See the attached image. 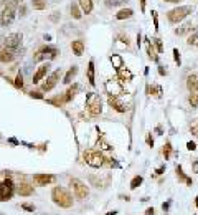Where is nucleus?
<instances>
[{
  "mask_svg": "<svg viewBox=\"0 0 198 215\" xmlns=\"http://www.w3.org/2000/svg\"><path fill=\"white\" fill-rule=\"evenodd\" d=\"M190 132H192L193 136H196V137H198V119H196V121H193V123L190 124Z\"/></svg>",
  "mask_w": 198,
  "mask_h": 215,
  "instance_id": "79ce46f5",
  "label": "nucleus"
},
{
  "mask_svg": "<svg viewBox=\"0 0 198 215\" xmlns=\"http://www.w3.org/2000/svg\"><path fill=\"white\" fill-rule=\"evenodd\" d=\"M173 60H175V63L178 66L182 65V56H180V51H178V48H173Z\"/></svg>",
  "mask_w": 198,
  "mask_h": 215,
  "instance_id": "a19ab883",
  "label": "nucleus"
},
{
  "mask_svg": "<svg viewBox=\"0 0 198 215\" xmlns=\"http://www.w3.org/2000/svg\"><path fill=\"white\" fill-rule=\"evenodd\" d=\"M155 132H157L158 136H162V134H163V132H162V126H160V124H158V126L155 127Z\"/></svg>",
  "mask_w": 198,
  "mask_h": 215,
  "instance_id": "6e6d98bb",
  "label": "nucleus"
},
{
  "mask_svg": "<svg viewBox=\"0 0 198 215\" xmlns=\"http://www.w3.org/2000/svg\"><path fill=\"white\" fill-rule=\"evenodd\" d=\"M141 10L145 12V0H141Z\"/></svg>",
  "mask_w": 198,
  "mask_h": 215,
  "instance_id": "4d7b16f0",
  "label": "nucleus"
},
{
  "mask_svg": "<svg viewBox=\"0 0 198 215\" xmlns=\"http://www.w3.org/2000/svg\"><path fill=\"white\" fill-rule=\"evenodd\" d=\"M78 89H79V84H78V83H74L73 86H70V88H68V91L63 94V98H65V103H70L71 99H73V98L76 96Z\"/></svg>",
  "mask_w": 198,
  "mask_h": 215,
  "instance_id": "412c9836",
  "label": "nucleus"
},
{
  "mask_svg": "<svg viewBox=\"0 0 198 215\" xmlns=\"http://www.w3.org/2000/svg\"><path fill=\"white\" fill-rule=\"evenodd\" d=\"M20 207H22L23 210H27V212H35V205H33V204L23 202V204H20Z\"/></svg>",
  "mask_w": 198,
  "mask_h": 215,
  "instance_id": "37998d69",
  "label": "nucleus"
},
{
  "mask_svg": "<svg viewBox=\"0 0 198 215\" xmlns=\"http://www.w3.org/2000/svg\"><path fill=\"white\" fill-rule=\"evenodd\" d=\"M187 88L188 91H198V73H192L187 78Z\"/></svg>",
  "mask_w": 198,
  "mask_h": 215,
  "instance_id": "6ab92c4d",
  "label": "nucleus"
},
{
  "mask_svg": "<svg viewBox=\"0 0 198 215\" xmlns=\"http://www.w3.org/2000/svg\"><path fill=\"white\" fill-rule=\"evenodd\" d=\"M163 2H168V3H180L183 0H163Z\"/></svg>",
  "mask_w": 198,
  "mask_h": 215,
  "instance_id": "13d9d810",
  "label": "nucleus"
},
{
  "mask_svg": "<svg viewBox=\"0 0 198 215\" xmlns=\"http://www.w3.org/2000/svg\"><path fill=\"white\" fill-rule=\"evenodd\" d=\"M106 215H117V210H112V212H107Z\"/></svg>",
  "mask_w": 198,
  "mask_h": 215,
  "instance_id": "bf43d9fd",
  "label": "nucleus"
},
{
  "mask_svg": "<svg viewBox=\"0 0 198 215\" xmlns=\"http://www.w3.org/2000/svg\"><path fill=\"white\" fill-rule=\"evenodd\" d=\"M170 204H172L170 200H168V202H163V204H162V210H163V212H167V210H168V207H170Z\"/></svg>",
  "mask_w": 198,
  "mask_h": 215,
  "instance_id": "3c124183",
  "label": "nucleus"
},
{
  "mask_svg": "<svg viewBox=\"0 0 198 215\" xmlns=\"http://www.w3.org/2000/svg\"><path fill=\"white\" fill-rule=\"evenodd\" d=\"M17 192L18 195H22V197H30V195H33V185H30L28 182H22L20 185L17 187Z\"/></svg>",
  "mask_w": 198,
  "mask_h": 215,
  "instance_id": "f3484780",
  "label": "nucleus"
},
{
  "mask_svg": "<svg viewBox=\"0 0 198 215\" xmlns=\"http://www.w3.org/2000/svg\"><path fill=\"white\" fill-rule=\"evenodd\" d=\"M132 78H134L132 71H130V70H127L125 66H122L120 70H117V80H119L122 84H124V83H129V81L132 80Z\"/></svg>",
  "mask_w": 198,
  "mask_h": 215,
  "instance_id": "dca6fc26",
  "label": "nucleus"
},
{
  "mask_svg": "<svg viewBox=\"0 0 198 215\" xmlns=\"http://www.w3.org/2000/svg\"><path fill=\"white\" fill-rule=\"evenodd\" d=\"M152 43H154V46L157 48L158 53H163V45H162V40H160V38H154Z\"/></svg>",
  "mask_w": 198,
  "mask_h": 215,
  "instance_id": "ea45409f",
  "label": "nucleus"
},
{
  "mask_svg": "<svg viewBox=\"0 0 198 215\" xmlns=\"http://www.w3.org/2000/svg\"><path fill=\"white\" fill-rule=\"evenodd\" d=\"M132 15H134L132 8H120V10L116 13V18H117V20H125V18H130Z\"/></svg>",
  "mask_w": 198,
  "mask_h": 215,
  "instance_id": "a878e982",
  "label": "nucleus"
},
{
  "mask_svg": "<svg viewBox=\"0 0 198 215\" xmlns=\"http://www.w3.org/2000/svg\"><path fill=\"white\" fill-rule=\"evenodd\" d=\"M86 109H88V113L93 118L99 116L103 113V99H101L98 93H89L86 96Z\"/></svg>",
  "mask_w": 198,
  "mask_h": 215,
  "instance_id": "20e7f679",
  "label": "nucleus"
},
{
  "mask_svg": "<svg viewBox=\"0 0 198 215\" xmlns=\"http://www.w3.org/2000/svg\"><path fill=\"white\" fill-rule=\"evenodd\" d=\"M46 5H48L46 0H33L32 2V7L35 8V10H45Z\"/></svg>",
  "mask_w": 198,
  "mask_h": 215,
  "instance_id": "7c9ffc66",
  "label": "nucleus"
},
{
  "mask_svg": "<svg viewBox=\"0 0 198 215\" xmlns=\"http://www.w3.org/2000/svg\"><path fill=\"white\" fill-rule=\"evenodd\" d=\"M18 56V50H13V48H5V46H2L0 48V61L2 63H12L13 60H15Z\"/></svg>",
  "mask_w": 198,
  "mask_h": 215,
  "instance_id": "9b49d317",
  "label": "nucleus"
},
{
  "mask_svg": "<svg viewBox=\"0 0 198 215\" xmlns=\"http://www.w3.org/2000/svg\"><path fill=\"white\" fill-rule=\"evenodd\" d=\"M51 199L56 205H60L63 209L73 207V195H71L65 187H55L51 190Z\"/></svg>",
  "mask_w": 198,
  "mask_h": 215,
  "instance_id": "f03ea898",
  "label": "nucleus"
},
{
  "mask_svg": "<svg viewBox=\"0 0 198 215\" xmlns=\"http://www.w3.org/2000/svg\"><path fill=\"white\" fill-rule=\"evenodd\" d=\"M145 215H157V213H155V209H154V207H149V209L145 210Z\"/></svg>",
  "mask_w": 198,
  "mask_h": 215,
  "instance_id": "8fccbe9b",
  "label": "nucleus"
},
{
  "mask_svg": "<svg viewBox=\"0 0 198 215\" xmlns=\"http://www.w3.org/2000/svg\"><path fill=\"white\" fill-rule=\"evenodd\" d=\"M48 71H50V61H45L41 66H38V70L35 71V75H33V84H38L41 80H45V76L48 75Z\"/></svg>",
  "mask_w": 198,
  "mask_h": 215,
  "instance_id": "ddd939ff",
  "label": "nucleus"
},
{
  "mask_svg": "<svg viewBox=\"0 0 198 215\" xmlns=\"http://www.w3.org/2000/svg\"><path fill=\"white\" fill-rule=\"evenodd\" d=\"M158 73H160L162 76H163V75H167V71L163 70V66H162V65H158Z\"/></svg>",
  "mask_w": 198,
  "mask_h": 215,
  "instance_id": "5fc2aeb1",
  "label": "nucleus"
},
{
  "mask_svg": "<svg viewBox=\"0 0 198 215\" xmlns=\"http://www.w3.org/2000/svg\"><path fill=\"white\" fill-rule=\"evenodd\" d=\"M122 83H120L119 80H109L107 83H106V89H107L109 94H112V96H119L120 93H122Z\"/></svg>",
  "mask_w": 198,
  "mask_h": 215,
  "instance_id": "4468645a",
  "label": "nucleus"
},
{
  "mask_svg": "<svg viewBox=\"0 0 198 215\" xmlns=\"http://www.w3.org/2000/svg\"><path fill=\"white\" fill-rule=\"evenodd\" d=\"M13 194H15V184H13V180L10 177L3 179L2 182H0V202L10 200L13 197Z\"/></svg>",
  "mask_w": 198,
  "mask_h": 215,
  "instance_id": "6e6552de",
  "label": "nucleus"
},
{
  "mask_svg": "<svg viewBox=\"0 0 198 215\" xmlns=\"http://www.w3.org/2000/svg\"><path fill=\"white\" fill-rule=\"evenodd\" d=\"M175 172H177V177L182 180V182H185L187 185H193V180L190 179V177H187L185 175V172H183V169H182V166L180 164H177L175 166Z\"/></svg>",
  "mask_w": 198,
  "mask_h": 215,
  "instance_id": "4be33fe9",
  "label": "nucleus"
},
{
  "mask_svg": "<svg viewBox=\"0 0 198 215\" xmlns=\"http://www.w3.org/2000/svg\"><path fill=\"white\" fill-rule=\"evenodd\" d=\"M56 180L55 175L51 174H35L33 175V182H35V185H38V187H45V185H50Z\"/></svg>",
  "mask_w": 198,
  "mask_h": 215,
  "instance_id": "f8f14e48",
  "label": "nucleus"
},
{
  "mask_svg": "<svg viewBox=\"0 0 198 215\" xmlns=\"http://www.w3.org/2000/svg\"><path fill=\"white\" fill-rule=\"evenodd\" d=\"M193 172H195V174H198V159H195V161H193Z\"/></svg>",
  "mask_w": 198,
  "mask_h": 215,
  "instance_id": "603ef678",
  "label": "nucleus"
},
{
  "mask_svg": "<svg viewBox=\"0 0 198 215\" xmlns=\"http://www.w3.org/2000/svg\"><path fill=\"white\" fill-rule=\"evenodd\" d=\"M48 103H51V104H55V106H63L65 104V98H60V96H56V98H51V99H48Z\"/></svg>",
  "mask_w": 198,
  "mask_h": 215,
  "instance_id": "58836bf2",
  "label": "nucleus"
},
{
  "mask_svg": "<svg viewBox=\"0 0 198 215\" xmlns=\"http://www.w3.org/2000/svg\"><path fill=\"white\" fill-rule=\"evenodd\" d=\"M78 5L81 7V10L86 15L93 12V0H78Z\"/></svg>",
  "mask_w": 198,
  "mask_h": 215,
  "instance_id": "393cba45",
  "label": "nucleus"
},
{
  "mask_svg": "<svg viewBox=\"0 0 198 215\" xmlns=\"http://www.w3.org/2000/svg\"><path fill=\"white\" fill-rule=\"evenodd\" d=\"M195 207L198 209V195H196V197H195Z\"/></svg>",
  "mask_w": 198,
  "mask_h": 215,
  "instance_id": "052dcab7",
  "label": "nucleus"
},
{
  "mask_svg": "<svg viewBox=\"0 0 198 215\" xmlns=\"http://www.w3.org/2000/svg\"><path fill=\"white\" fill-rule=\"evenodd\" d=\"M145 141H147V146L149 147H154V137H152V134H147Z\"/></svg>",
  "mask_w": 198,
  "mask_h": 215,
  "instance_id": "49530a36",
  "label": "nucleus"
},
{
  "mask_svg": "<svg viewBox=\"0 0 198 215\" xmlns=\"http://www.w3.org/2000/svg\"><path fill=\"white\" fill-rule=\"evenodd\" d=\"M111 63H112L114 70L117 71V70H120L124 66V60H122V56H120V55H111Z\"/></svg>",
  "mask_w": 198,
  "mask_h": 215,
  "instance_id": "bb28decb",
  "label": "nucleus"
},
{
  "mask_svg": "<svg viewBox=\"0 0 198 215\" xmlns=\"http://www.w3.org/2000/svg\"><path fill=\"white\" fill-rule=\"evenodd\" d=\"M13 84H15L17 89H22V88H23V75H22V73H18V75L15 76V81H13Z\"/></svg>",
  "mask_w": 198,
  "mask_h": 215,
  "instance_id": "4c0bfd02",
  "label": "nucleus"
},
{
  "mask_svg": "<svg viewBox=\"0 0 198 215\" xmlns=\"http://www.w3.org/2000/svg\"><path fill=\"white\" fill-rule=\"evenodd\" d=\"M142 182H144V177H142V175H136V177L130 180V185H129V187L132 189V190H136L139 185H142Z\"/></svg>",
  "mask_w": 198,
  "mask_h": 215,
  "instance_id": "2f4dec72",
  "label": "nucleus"
},
{
  "mask_svg": "<svg viewBox=\"0 0 198 215\" xmlns=\"http://www.w3.org/2000/svg\"><path fill=\"white\" fill-rule=\"evenodd\" d=\"M83 161L91 167H103L106 162V157L101 154L99 151H84Z\"/></svg>",
  "mask_w": 198,
  "mask_h": 215,
  "instance_id": "423d86ee",
  "label": "nucleus"
},
{
  "mask_svg": "<svg viewBox=\"0 0 198 215\" xmlns=\"http://www.w3.org/2000/svg\"><path fill=\"white\" fill-rule=\"evenodd\" d=\"M163 170H165V166H160V167H158V169L155 170V174H157V175H162Z\"/></svg>",
  "mask_w": 198,
  "mask_h": 215,
  "instance_id": "864d4df0",
  "label": "nucleus"
},
{
  "mask_svg": "<svg viewBox=\"0 0 198 215\" xmlns=\"http://www.w3.org/2000/svg\"><path fill=\"white\" fill-rule=\"evenodd\" d=\"M145 43H147V56H149V60H152L154 63H158V51L155 50L152 40H149V38H147Z\"/></svg>",
  "mask_w": 198,
  "mask_h": 215,
  "instance_id": "a211bd4d",
  "label": "nucleus"
},
{
  "mask_svg": "<svg viewBox=\"0 0 198 215\" xmlns=\"http://www.w3.org/2000/svg\"><path fill=\"white\" fill-rule=\"evenodd\" d=\"M187 149H188V151H195V149H196V144H195L193 141H188V142H187Z\"/></svg>",
  "mask_w": 198,
  "mask_h": 215,
  "instance_id": "a18cd8bd",
  "label": "nucleus"
},
{
  "mask_svg": "<svg viewBox=\"0 0 198 215\" xmlns=\"http://www.w3.org/2000/svg\"><path fill=\"white\" fill-rule=\"evenodd\" d=\"M70 187H71V190H73L74 197L79 199V200H83V199H86L89 195L88 185H86L83 180H79V179H70Z\"/></svg>",
  "mask_w": 198,
  "mask_h": 215,
  "instance_id": "0eeeda50",
  "label": "nucleus"
},
{
  "mask_svg": "<svg viewBox=\"0 0 198 215\" xmlns=\"http://www.w3.org/2000/svg\"><path fill=\"white\" fill-rule=\"evenodd\" d=\"M20 43H22V35L20 33H10V35H7L5 38H3V46H5V48L18 50Z\"/></svg>",
  "mask_w": 198,
  "mask_h": 215,
  "instance_id": "9d476101",
  "label": "nucleus"
},
{
  "mask_svg": "<svg viewBox=\"0 0 198 215\" xmlns=\"http://www.w3.org/2000/svg\"><path fill=\"white\" fill-rule=\"evenodd\" d=\"M193 13V7L192 5H177L175 8H172V10L167 12V18L170 23H180L183 22L188 15H192Z\"/></svg>",
  "mask_w": 198,
  "mask_h": 215,
  "instance_id": "7ed1b4c3",
  "label": "nucleus"
},
{
  "mask_svg": "<svg viewBox=\"0 0 198 215\" xmlns=\"http://www.w3.org/2000/svg\"><path fill=\"white\" fill-rule=\"evenodd\" d=\"M81 15H83V10H81V7L78 3H71V17L74 18V20H79Z\"/></svg>",
  "mask_w": 198,
  "mask_h": 215,
  "instance_id": "c85d7f7f",
  "label": "nucleus"
},
{
  "mask_svg": "<svg viewBox=\"0 0 198 215\" xmlns=\"http://www.w3.org/2000/svg\"><path fill=\"white\" fill-rule=\"evenodd\" d=\"M76 75H78V66L74 65V66H71V68H70L68 71H66L65 78H63V83H65V84H70L71 81H73V78H74Z\"/></svg>",
  "mask_w": 198,
  "mask_h": 215,
  "instance_id": "b1692460",
  "label": "nucleus"
},
{
  "mask_svg": "<svg viewBox=\"0 0 198 215\" xmlns=\"http://www.w3.org/2000/svg\"><path fill=\"white\" fill-rule=\"evenodd\" d=\"M172 152H173V149H172V144L167 141V142H165V146H163V157H165V159H170Z\"/></svg>",
  "mask_w": 198,
  "mask_h": 215,
  "instance_id": "e433bc0d",
  "label": "nucleus"
},
{
  "mask_svg": "<svg viewBox=\"0 0 198 215\" xmlns=\"http://www.w3.org/2000/svg\"><path fill=\"white\" fill-rule=\"evenodd\" d=\"M107 104L112 109H116L117 113H125V109H127V106H125V104L120 101L117 96H112V94H109V96H107Z\"/></svg>",
  "mask_w": 198,
  "mask_h": 215,
  "instance_id": "2eb2a0df",
  "label": "nucleus"
},
{
  "mask_svg": "<svg viewBox=\"0 0 198 215\" xmlns=\"http://www.w3.org/2000/svg\"><path fill=\"white\" fill-rule=\"evenodd\" d=\"M188 103L192 108H198V91H192L188 96Z\"/></svg>",
  "mask_w": 198,
  "mask_h": 215,
  "instance_id": "473e14b6",
  "label": "nucleus"
},
{
  "mask_svg": "<svg viewBox=\"0 0 198 215\" xmlns=\"http://www.w3.org/2000/svg\"><path fill=\"white\" fill-rule=\"evenodd\" d=\"M98 149L99 151H111V144L103 136H99V139H98Z\"/></svg>",
  "mask_w": 198,
  "mask_h": 215,
  "instance_id": "c756f323",
  "label": "nucleus"
},
{
  "mask_svg": "<svg viewBox=\"0 0 198 215\" xmlns=\"http://www.w3.org/2000/svg\"><path fill=\"white\" fill-rule=\"evenodd\" d=\"M20 2L22 0H10V2H7V5H3L2 13H0V25L2 27L12 25V22L17 17V8L20 5Z\"/></svg>",
  "mask_w": 198,
  "mask_h": 215,
  "instance_id": "f257e3e1",
  "label": "nucleus"
},
{
  "mask_svg": "<svg viewBox=\"0 0 198 215\" xmlns=\"http://www.w3.org/2000/svg\"><path fill=\"white\" fill-rule=\"evenodd\" d=\"M125 2H127V0H104V3H106V5H107L109 8L120 7V5H124Z\"/></svg>",
  "mask_w": 198,
  "mask_h": 215,
  "instance_id": "72a5a7b5",
  "label": "nucleus"
},
{
  "mask_svg": "<svg viewBox=\"0 0 198 215\" xmlns=\"http://www.w3.org/2000/svg\"><path fill=\"white\" fill-rule=\"evenodd\" d=\"M71 50L76 56H81L84 53V41L83 40H73L71 41Z\"/></svg>",
  "mask_w": 198,
  "mask_h": 215,
  "instance_id": "aec40b11",
  "label": "nucleus"
},
{
  "mask_svg": "<svg viewBox=\"0 0 198 215\" xmlns=\"http://www.w3.org/2000/svg\"><path fill=\"white\" fill-rule=\"evenodd\" d=\"M58 53H60V51H58V48H55V46H43V48L35 51L33 61H35V63H40V61H45V60L51 61L58 56Z\"/></svg>",
  "mask_w": 198,
  "mask_h": 215,
  "instance_id": "39448f33",
  "label": "nucleus"
},
{
  "mask_svg": "<svg viewBox=\"0 0 198 215\" xmlns=\"http://www.w3.org/2000/svg\"><path fill=\"white\" fill-rule=\"evenodd\" d=\"M88 81H89V84L93 86H96V80H94V61L91 60L89 61V65H88Z\"/></svg>",
  "mask_w": 198,
  "mask_h": 215,
  "instance_id": "cd10ccee",
  "label": "nucleus"
},
{
  "mask_svg": "<svg viewBox=\"0 0 198 215\" xmlns=\"http://www.w3.org/2000/svg\"><path fill=\"white\" fill-rule=\"evenodd\" d=\"M61 78V68H58V70H55L53 73H50L45 78V81L41 83V91L43 93H50L53 88L58 84V80Z\"/></svg>",
  "mask_w": 198,
  "mask_h": 215,
  "instance_id": "1a4fd4ad",
  "label": "nucleus"
},
{
  "mask_svg": "<svg viewBox=\"0 0 198 215\" xmlns=\"http://www.w3.org/2000/svg\"><path fill=\"white\" fill-rule=\"evenodd\" d=\"M187 43H188V45H192V46H198V28L192 33L190 37H188Z\"/></svg>",
  "mask_w": 198,
  "mask_h": 215,
  "instance_id": "f704fd0d",
  "label": "nucleus"
},
{
  "mask_svg": "<svg viewBox=\"0 0 198 215\" xmlns=\"http://www.w3.org/2000/svg\"><path fill=\"white\" fill-rule=\"evenodd\" d=\"M152 18H154V28L158 30V15H157L155 10H152Z\"/></svg>",
  "mask_w": 198,
  "mask_h": 215,
  "instance_id": "c03bdc74",
  "label": "nucleus"
},
{
  "mask_svg": "<svg viewBox=\"0 0 198 215\" xmlns=\"http://www.w3.org/2000/svg\"><path fill=\"white\" fill-rule=\"evenodd\" d=\"M30 96H32V98H36V99H41V98H43V94H41L40 91H32V93H30Z\"/></svg>",
  "mask_w": 198,
  "mask_h": 215,
  "instance_id": "de8ad7c7",
  "label": "nucleus"
},
{
  "mask_svg": "<svg viewBox=\"0 0 198 215\" xmlns=\"http://www.w3.org/2000/svg\"><path fill=\"white\" fill-rule=\"evenodd\" d=\"M119 38L122 43H125V46H129V37L127 35H119Z\"/></svg>",
  "mask_w": 198,
  "mask_h": 215,
  "instance_id": "09e8293b",
  "label": "nucleus"
},
{
  "mask_svg": "<svg viewBox=\"0 0 198 215\" xmlns=\"http://www.w3.org/2000/svg\"><path fill=\"white\" fill-rule=\"evenodd\" d=\"M195 30H196V27H193L190 22H187V23H183L182 27L175 28V33L177 35H187L188 32H195Z\"/></svg>",
  "mask_w": 198,
  "mask_h": 215,
  "instance_id": "5701e85b",
  "label": "nucleus"
},
{
  "mask_svg": "<svg viewBox=\"0 0 198 215\" xmlns=\"http://www.w3.org/2000/svg\"><path fill=\"white\" fill-rule=\"evenodd\" d=\"M147 91H149V94H154V96H157V98L162 96V88L160 86H147Z\"/></svg>",
  "mask_w": 198,
  "mask_h": 215,
  "instance_id": "c9c22d12",
  "label": "nucleus"
}]
</instances>
